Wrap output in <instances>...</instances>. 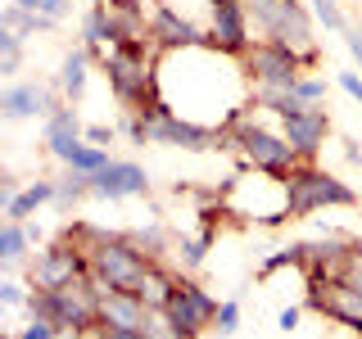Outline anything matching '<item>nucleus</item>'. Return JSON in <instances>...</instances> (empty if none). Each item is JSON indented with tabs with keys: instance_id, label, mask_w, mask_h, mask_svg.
<instances>
[{
	"instance_id": "1",
	"label": "nucleus",
	"mask_w": 362,
	"mask_h": 339,
	"mask_svg": "<svg viewBox=\"0 0 362 339\" xmlns=\"http://www.w3.org/2000/svg\"><path fill=\"white\" fill-rule=\"evenodd\" d=\"M154 90H158V105L163 109H173L190 122H204V127H209L204 109H218L222 127H231V118L254 100V82H249L245 64L209 41L158 54Z\"/></svg>"
},
{
	"instance_id": "2",
	"label": "nucleus",
	"mask_w": 362,
	"mask_h": 339,
	"mask_svg": "<svg viewBox=\"0 0 362 339\" xmlns=\"http://www.w3.org/2000/svg\"><path fill=\"white\" fill-rule=\"evenodd\" d=\"M222 141H231V150L240 154L245 167H258V172H276V177H290L294 167L303 163L294 154V145L286 141L281 127H267L263 122V109L249 100V105L231 118V127L222 131Z\"/></svg>"
},
{
	"instance_id": "3",
	"label": "nucleus",
	"mask_w": 362,
	"mask_h": 339,
	"mask_svg": "<svg viewBox=\"0 0 362 339\" xmlns=\"http://www.w3.org/2000/svg\"><path fill=\"white\" fill-rule=\"evenodd\" d=\"M249 23H254L258 41H276L294 50L303 59V68L322 64V50H317V18L303 0H249Z\"/></svg>"
},
{
	"instance_id": "4",
	"label": "nucleus",
	"mask_w": 362,
	"mask_h": 339,
	"mask_svg": "<svg viewBox=\"0 0 362 339\" xmlns=\"http://www.w3.org/2000/svg\"><path fill=\"white\" fill-rule=\"evenodd\" d=\"M158 45H109L100 54V68H105V82L113 90L127 113H145L158 105V90H154V68H158Z\"/></svg>"
},
{
	"instance_id": "5",
	"label": "nucleus",
	"mask_w": 362,
	"mask_h": 339,
	"mask_svg": "<svg viewBox=\"0 0 362 339\" xmlns=\"http://www.w3.org/2000/svg\"><path fill=\"white\" fill-rule=\"evenodd\" d=\"M222 208L231 213V218H240V222H254V226H281V222H290L286 177L245 167L240 177H231L222 186Z\"/></svg>"
},
{
	"instance_id": "6",
	"label": "nucleus",
	"mask_w": 362,
	"mask_h": 339,
	"mask_svg": "<svg viewBox=\"0 0 362 339\" xmlns=\"http://www.w3.org/2000/svg\"><path fill=\"white\" fill-rule=\"evenodd\" d=\"M28 312L59 326V331H90V326H100V290L86 271V276L68 280L59 290H32Z\"/></svg>"
},
{
	"instance_id": "7",
	"label": "nucleus",
	"mask_w": 362,
	"mask_h": 339,
	"mask_svg": "<svg viewBox=\"0 0 362 339\" xmlns=\"http://www.w3.org/2000/svg\"><path fill=\"white\" fill-rule=\"evenodd\" d=\"M286 190H290V222H303L322 208H358V190L317 163L294 167L286 177Z\"/></svg>"
},
{
	"instance_id": "8",
	"label": "nucleus",
	"mask_w": 362,
	"mask_h": 339,
	"mask_svg": "<svg viewBox=\"0 0 362 339\" xmlns=\"http://www.w3.org/2000/svg\"><path fill=\"white\" fill-rule=\"evenodd\" d=\"M145 267H150V258L127 240V231H113L109 240L90 254V276H100L109 290H136V280L145 276Z\"/></svg>"
},
{
	"instance_id": "9",
	"label": "nucleus",
	"mask_w": 362,
	"mask_h": 339,
	"mask_svg": "<svg viewBox=\"0 0 362 339\" xmlns=\"http://www.w3.org/2000/svg\"><path fill=\"white\" fill-rule=\"evenodd\" d=\"M308 308L326 321L344 326V331L362 335V290L344 276H322V280H308Z\"/></svg>"
},
{
	"instance_id": "10",
	"label": "nucleus",
	"mask_w": 362,
	"mask_h": 339,
	"mask_svg": "<svg viewBox=\"0 0 362 339\" xmlns=\"http://www.w3.org/2000/svg\"><path fill=\"white\" fill-rule=\"evenodd\" d=\"M240 64H245V73H249L254 86H294L303 73H308L299 54L286 50V45H276V41H254L240 54Z\"/></svg>"
},
{
	"instance_id": "11",
	"label": "nucleus",
	"mask_w": 362,
	"mask_h": 339,
	"mask_svg": "<svg viewBox=\"0 0 362 339\" xmlns=\"http://www.w3.org/2000/svg\"><path fill=\"white\" fill-rule=\"evenodd\" d=\"M90 263H86V254L77 249L68 235H59L54 244H45L37 258H32V267H28V280H32V290H59L68 285V280H77V276H86Z\"/></svg>"
},
{
	"instance_id": "12",
	"label": "nucleus",
	"mask_w": 362,
	"mask_h": 339,
	"mask_svg": "<svg viewBox=\"0 0 362 339\" xmlns=\"http://www.w3.org/2000/svg\"><path fill=\"white\" fill-rule=\"evenodd\" d=\"M218 308H222V303L213 299V294L204 290L195 276H186V271H181L173 299H168V312H173V321L181 326V331L195 335V339H204V335L213 331V321H218Z\"/></svg>"
},
{
	"instance_id": "13",
	"label": "nucleus",
	"mask_w": 362,
	"mask_h": 339,
	"mask_svg": "<svg viewBox=\"0 0 362 339\" xmlns=\"http://www.w3.org/2000/svg\"><path fill=\"white\" fill-rule=\"evenodd\" d=\"M209 45L226 54H240L254 45V23H249V0H209Z\"/></svg>"
},
{
	"instance_id": "14",
	"label": "nucleus",
	"mask_w": 362,
	"mask_h": 339,
	"mask_svg": "<svg viewBox=\"0 0 362 339\" xmlns=\"http://www.w3.org/2000/svg\"><path fill=\"white\" fill-rule=\"evenodd\" d=\"M150 141L154 145H168V150H213V145L222 141V131L218 127H204V122H190V118H181V113L173 109H163V105H154L150 109Z\"/></svg>"
},
{
	"instance_id": "15",
	"label": "nucleus",
	"mask_w": 362,
	"mask_h": 339,
	"mask_svg": "<svg viewBox=\"0 0 362 339\" xmlns=\"http://www.w3.org/2000/svg\"><path fill=\"white\" fill-rule=\"evenodd\" d=\"M150 41L158 45V50H186V45L209 41V28H204L199 18L163 5V0H150Z\"/></svg>"
},
{
	"instance_id": "16",
	"label": "nucleus",
	"mask_w": 362,
	"mask_h": 339,
	"mask_svg": "<svg viewBox=\"0 0 362 339\" xmlns=\"http://www.w3.org/2000/svg\"><path fill=\"white\" fill-rule=\"evenodd\" d=\"M281 131H286V141L294 145V154L303 163H317V154L331 141V113H326V105H308V109L290 113V118H281Z\"/></svg>"
},
{
	"instance_id": "17",
	"label": "nucleus",
	"mask_w": 362,
	"mask_h": 339,
	"mask_svg": "<svg viewBox=\"0 0 362 339\" xmlns=\"http://www.w3.org/2000/svg\"><path fill=\"white\" fill-rule=\"evenodd\" d=\"M59 105H68L59 86H41V82H9L0 90V113L9 122H23V118H50Z\"/></svg>"
},
{
	"instance_id": "18",
	"label": "nucleus",
	"mask_w": 362,
	"mask_h": 339,
	"mask_svg": "<svg viewBox=\"0 0 362 339\" xmlns=\"http://www.w3.org/2000/svg\"><path fill=\"white\" fill-rule=\"evenodd\" d=\"M90 195L95 199H136V195H150V172L132 158H113L109 167L90 172Z\"/></svg>"
},
{
	"instance_id": "19",
	"label": "nucleus",
	"mask_w": 362,
	"mask_h": 339,
	"mask_svg": "<svg viewBox=\"0 0 362 339\" xmlns=\"http://www.w3.org/2000/svg\"><path fill=\"white\" fill-rule=\"evenodd\" d=\"M118 45H150V0H109Z\"/></svg>"
},
{
	"instance_id": "20",
	"label": "nucleus",
	"mask_w": 362,
	"mask_h": 339,
	"mask_svg": "<svg viewBox=\"0 0 362 339\" xmlns=\"http://www.w3.org/2000/svg\"><path fill=\"white\" fill-rule=\"evenodd\" d=\"M145 316H150V303L136 290H109L100 299V326H132V331H145Z\"/></svg>"
},
{
	"instance_id": "21",
	"label": "nucleus",
	"mask_w": 362,
	"mask_h": 339,
	"mask_svg": "<svg viewBox=\"0 0 362 339\" xmlns=\"http://www.w3.org/2000/svg\"><path fill=\"white\" fill-rule=\"evenodd\" d=\"M90 64H95V54L86 50V45H73V50L59 59V77H54V86L64 90L68 105H77V100L86 95V77H90Z\"/></svg>"
},
{
	"instance_id": "22",
	"label": "nucleus",
	"mask_w": 362,
	"mask_h": 339,
	"mask_svg": "<svg viewBox=\"0 0 362 339\" xmlns=\"http://www.w3.org/2000/svg\"><path fill=\"white\" fill-rule=\"evenodd\" d=\"M82 45L95 54V64H100V54H105L109 45H118V37H113V18H109V0H95V5L86 9V18H82Z\"/></svg>"
},
{
	"instance_id": "23",
	"label": "nucleus",
	"mask_w": 362,
	"mask_h": 339,
	"mask_svg": "<svg viewBox=\"0 0 362 339\" xmlns=\"http://www.w3.org/2000/svg\"><path fill=\"white\" fill-rule=\"evenodd\" d=\"M45 203H54V181L50 177H41V181H32V186L14 190V199L5 203V218L9 222H28L37 208H45Z\"/></svg>"
},
{
	"instance_id": "24",
	"label": "nucleus",
	"mask_w": 362,
	"mask_h": 339,
	"mask_svg": "<svg viewBox=\"0 0 362 339\" xmlns=\"http://www.w3.org/2000/svg\"><path fill=\"white\" fill-rule=\"evenodd\" d=\"M127 240L141 249L150 263H168V254H173V244H177V235L168 231V226H158V222H150V226H132L127 231Z\"/></svg>"
},
{
	"instance_id": "25",
	"label": "nucleus",
	"mask_w": 362,
	"mask_h": 339,
	"mask_svg": "<svg viewBox=\"0 0 362 339\" xmlns=\"http://www.w3.org/2000/svg\"><path fill=\"white\" fill-rule=\"evenodd\" d=\"M0 28L18 32V37L28 41V37H41V32H50V28H54V18L32 14V9H23V5H14V0H9V5H5V14H0Z\"/></svg>"
},
{
	"instance_id": "26",
	"label": "nucleus",
	"mask_w": 362,
	"mask_h": 339,
	"mask_svg": "<svg viewBox=\"0 0 362 339\" xmlns=\"http://www.w3.org/2000/svg\"><path fill=\"white\" fill-rule=\"evenodd\" d=\"M209 240H213V226H204V235H177V244H173L177 271H199L204 254H209Z\"/></svg>"
},
{
	"instance_id": "27",
	"label": "nucleus",
	"mask_w": 362,
	"mask_h": 339,
	"mask_svg": "<svg viewBox=\"0 0 362 339\" xmlns=\"http://www.w3.org/2000/svg\"><path fill=\"white\" fill-rule=\"evenodd\" d=\"M28 244H32L28 222H9L5 218V226H0V263H5V267H18L23 254H28Z\"/></svg>"
},
{
	"instance_id": "28",
	"label": "nucleus",
	"mask_w": 362,
	"mask_h": 339,
	"mask_svg": "<svg viewBox=\"0 0 362 339\" xmlns=\"http://www.w3.org/2000/svg\"><path fill=\"white\" fill-rule=\"evenodd\" d=\"M86 195H90V172H82V167H64V177H54V203L59 208H73Z\"/></svg>"
},
{
	"instance_id": "29",
	"label": "nucleus",
	"mask_w": 362,
	"mask_h": 339,
	"mask_svg": "<svg viewBox=\"0 0 362 339\" xmlns=\"http://www.w3.org/2000/svg\"><path fill=\"white\" fill-rule=\"evenodd\" d=\"M145 335H150V339H195V335H186L173 321V312H168V308H150V316H145Z\"/></svg>"
},
{
	"instance_id": "30",
	"label": "nucleus",
	"mask_w": 362,
	"mask_h": 339,
	"mask_svg": "<svg viewBox=\"0 0 362 339\" xmlns=\"http://www.w3.org/2000/svg\"><path fill=\"white\" fill-rule=\"evenodd\" d=\"M18 68H23V37L9 32V28H0V73L14 77Z\"/></svg>"
},
{
	"instance_id": "31",
	"label": "nucleus",
	"mask_w": 362,
	"mask_h": 339,
	"mask_svg": "<svg viewBox=\"0 0 362 339\" xmlns=\"http://www.w3.org/2000/svg\"><path fill=\"white\" fill-rule=\"evenodd\" d=\"M308 9H313V18L322 23L326 32H344L349 28V14L339 9V0H308Z\"/></svg>"
},
{
	"instance_id": "32",
	"label": "nucleus",
	"mask_w": 362,
	"mask_h": 339,
	"mask_svg": "<svg viewBox=\"0 0 362 339\" xmlns=\"http://www.w3.org/2000/svg\"><path fill=\"white\" fill-rule=\"evenodd\" d=\"M281 267H299V271H303V249H299V244H290V249H276L272 258H263L258 276H272V271H281Z\"/></svg>"
},
{
	"instance_id": "33",
	"label": "nucleus",
	"mask_w": 362,
	"mask_h": 339,
	"mask_svg": "<svg viewBox=\"0 0 362 339\" xmlns=\"http://www.w3.org/2000/svg\"><path fill=\"white\" fill-rule=\"evenodd\" d=\"M235 331H240V303H235V299H226L222 308H218V321H213V335H218V339H231Z\"/></svg>"
},
{
	"instance_id": "34",
	"label": "nucleus",
	"mask_w": 362,
	"mask_h": 339,
	"mask_svg": "<svg viewBox=\"0 0 362 339\" xmlns=\"http://www.w3.org/2000/svg\"><path fill=\"white\" fill-rule=\"evenodd\" d=\"M294 90L303 95V105H326V90H331V86H326V77H317V73H303L299 82H294Z\"/></svg>"
},
{
	"instance_id": "35",
	"label": "nucleus",
	"mask_w": 362,
	"mask_h": 339,
	"mask_svg": "<svg viewBox=\"0 0 362 339\" xmlns=\"http://www.w3.org/2000/svg\"><path fill=\"white\" fill-rule=\"evenodd\" d=\"M122 131H127L132 145H154V141H150V109H145V113H127Z\"/></svg>"
},
{
	"instance_id": "36",
	"label": "nucleus",
	"mask_w": 362,
	"mask_h": 339,
	"mask_svg": "<svg viewBox=\"0 0 362 339\" xmlns=\"http://www.w3.org/2000/svg\"><path fill=\"white\" fill-rule=\"evenodd\" d=\"M14 5L32 9V14H45V18H54V23L68 18V0H14Z\"/></svg>"
},
{
	"instance_id": "37",
	"label": "nucleus",
	"mask_w": 362,
	"mask_h": 339,
	"mask_svg": "<svg viewBox=\"0 0 362 339\" xmlns=\"http://www.w3.org/2000/svg\"><path fill=\"white\" fill-rule=\"evenodd\" d=\"M14 339H59V326H50V321H41V316H32V321L23 326Z\"/></svg>"
},
{
	"instance_id": "38",
	"label": "nucleus",
	"mask_w": 362,
	"mask_h": 339,
	"mask_svg": "<svg viewBox=\"0 0 362 339\" xmlns=\"http://www.w3.org/2000/svg\"><path fill=\"white\" fill-rule=\"evenodd\" d=\"M0 299H5L9 308H28V299H32V294L23 290V285H18L14 276H9V280H0Z\"/></svg>"
},
{
	"instance_id": "39",
	"label": "nucleus",
	"mask_w": 362,
	"mask_h": 339,
	"mask_svg": "<svg viewBox=\"0 0 362 339\" xmlns=\"http://www.w3.org/2000/svg\"><path fill=\"white\" fill-rule=\"evenodd\" d=\"M339 37H344V50L354 54V64H358V73H362V28H358V23H349Z\"/></svg>"
},
{
	"instance_id": "40",
	"label": "nucleus",
	"mask_w": 362,
	"mask_h": 339,
	"mask_svg": "<svg viewBox=\"0 0 362 339\" xmlns=\"http://www.w3.org/2000/svg\"><path fill=\"white\" fill-rule=\"evenodd\" d=\"M82 136H86L90 145H100V150H109V145H113V136H118V127H105V122H90V127H86Z\"/></svg>"
},
{
	"instance_id": "41",
	"label": "nucleus",
	"mask_w": 362,
	"mask_h": 339,
	"mask_svg": "<svg viewBox=\"0 0 362 339\" xmlns=\"http://www.w3.org/2000/svg\"><path fill=\"white\" fill-rule=\"evenodd\" d=\"M335 82H339V90H344V95L362 100V73H358V68H344V73H339Z\"/></svg>"
},
{
	"instance_id": "42",
	"label": "nucleus",
	"mask_w": 362,
	"mask_h": 339,
	"mask_svg": "<svg viewBox=\"0 0 362 339\" xmlns=\"http://www.w3.org/2000/svg\"><path fill=\"white\" fill-rule=\"evenodd\" d=\"M100 339H150V335L132 331V326H100Z\"/></svg>"
},
{
	"instance_id": "43",
	"label": "nucleus",
	"mask_w": 362,
	"mask_h": 339,
	"mask_svg": "<svg viewBox=\"0 0 362 339\" xmlns=\"http://www.w3.org/2000/svg\"><path fill=\"white\" fill-rule=\"evenodd\" d=\"M344 280H354V285L362 290V244L354 249V258H349V263H344Z\"/></svg>"
},
{
	"instance_id": "44",
	"label": "nucleus",
	"mask_w": 362,
	"mask_h": 339,
	"mask_svg": "<svg viewBox=\"0 0 362 339\" xmlns=\"http://www.w3.org/2000/svg\"><path fill=\"white\" fill-rule=\"evenodd\" d=\"M276 326H281V331H294V326H299V308H281Z\"/></svg>"
},
{
	"instance_id": "45",
	"label": "nucleus",
	"mask_w": 362,
	"mask_h": 339,
	"mask_svg": "<svg viewBox=\"0 0 362 339\" xmlns=\"http://www.w3.org/2000/svg\"><path fill=\"white\" fill-rule=\"evenodd\" d=\"M358 105H362V100H358Z\"/></svg>"
}]
</instances>
